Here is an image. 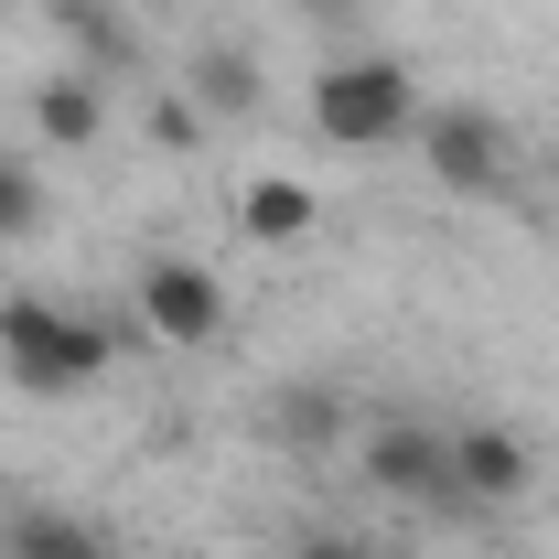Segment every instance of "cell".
I'll list each match as a JSON object with an SVG mask.
<instances>
[{"label":"cell","mask_w":559,"mask_h":559,"mask_svg":"<svg viewBox=\"0 0 559 559\" xmlns=\"http://www.w3.org/2000/svg\"><path fill=\"white\" fill-rule=\"evenodd\" d=\"M452 495H463V506H506V495H527V441L495 430V419L452 430Z\"/></svg>","instance_id":"6"},{"label":"cell","mask_w":559,"mask_h":559,"mask_svg":"<svg viewBox=\"0 0 559 559\" xmlns=\"http://www.w3.org/2000/svg\"><path fill=\"white\" fill-rule=\"evenodd\" d=\"M55 11H66V33H75V44H86L108 75L130 66V33H119V11H108V0H55Z\"/></svg>","instance_id":"11"},{"label":"cell","mask_w":559,"mask_h":559,"mask_svg":"<svg viewBox=\"0 0 559 559\" xmlns=\"http://www.w3.org/2000/svg\"><path fill=\"white\" fill-rule=\"evenodd\" d=\"M312 130L334 140V151L409 140V130H419V86H409V66H388V55H366V66H323V75H312Z\"/></svg>","instance_id":"2"},{"label":"cell","mask_w":559,"mask_h":559,"mask_svg":"<svg viewBox=\"0 0 559 559\" xmlns=\"http://www.w3.org/2000/svg\"><path fill=\"white\" fill-rule=\"evenodd\" d=\"M140 323L162 334V345H215L226 334V290H215V270H194V259H151L140 270Z\"/></svg>","instance_id":"5"},{"label":"cell","mask_w":559,"mask_h":559,"mask_svg":"<svg viewBox=\"0 0 559 559\" xmlns=\"http://www.w3.org/2000/svg\"><path fill=\"white\" fill-rule=\"evenodd\" d=\"M419 151H430V173L452 183V194H506L516 183V140L495 130L485 108H419Z\"/></svg>","instance_id":"3"},{"label":"cell","mask_w":559,"mask_h":559,"mask_svg":"<svg viewBox=\"0 0 559 559\" xmlns=\"http://www.w3.org/2000/svg\"><path fill=\"white\" fill-rule=\"evenodd\" d=\"M108 355H119V334L86 323V312H66V301H44V290H11V301H0V377L33 388V399H75V388H97Z\"/></svg>","instance_id":"1"},{"label":"cell","mask_w":559,"mask_h":559,"mask_svg":"<svg viewBox=\"0 0 559 559\" xmlns=\"http://www.w3.org/2000/svg\"><path fill=\"white\" fill-rule=\"evenodd\" d=\"M151 140H162V151H194V140H205V108H194V97L151 108Z\"/></svg>","instance_id":"13"},{"label":"cell","mask_w":559,"mask_h":559,"mask_svg":"<svg viewBox=\"0 0 559 559\" xmlns=\"http://www.w3.org/2000/svg\"><path fill=\"white\" fill-rule=\"evenodd\" d=\"M301 559H366V549H355V538H312Z\"/></svg>","instance_id":"15"},{"label":"cell","mask_w":559,"mask_h":559,"mask_svg":"<svg viewBox=\"0 0 559 559\" xmlns=\"http://www.w3.org/2000/svg\"><path fill=\"white\" fill-rule=\"evenodd\" d=\"M33 226H44V183H33V162L0 151V237H33Z\"/></svg>","instance_id":"12"},{"label":"cell","mask_w":559,"mask_h":559,"mask_svg":"<svg viewBox=\"0 0 559 559\" xmlns=\"http://www.w3.org/2000/svg\"><path fill=\"white\" fill-rule=\"evenodd\" d=\"M194 108H259V66H248V55H226V44H215L205 66H194Z\"/></svg>","instance_id":"10"},{"label":"cell","mask_w":559,"mask_h":559,"mask_svg":"<svg viewBox=\"0 0 559 559\" xmlns=\"http://www.w3.org/2000/svg\"><path fill=\"white\" fill-rule=\"evenodd\" d=\"M33 130L55 140V151H86V140L108 130V86L97 75H44L33 86Z\"/></svg>","instance_id":"7"},{"label":"cell","mask_w":559,"mask_h":559,"mask_svg":"<svg viewBox=\"0 0 559 559\" xmlns=\"http://www.w3.org/2000/svg\"><path fill=\"white\" fill-rule=\"evenodd\" d=\"M237 215H248V237H301V226H312L323 205H312V183L270 173V183H248V205H237Z\"/></svg>","instance_id":"9"},{"label":"cell","mask_w":559,"mask_h":559,"mask_svg":"<svg viewBox=\"0 0 559 559\" xmlns=\"http://www.w3.org/2000/svg\"><path fill=\"white\" fill-rule=\"evenodd\" d=\"M0 559H108V538L97 527H75V516H11V538H0Z\"/></svg>","instance_id":"8"},{"label":"cell","mask_w":559,"mask_h":559,"mask_svg":"<svg viewBox=\"0 0 559 559\" xmlns=\"http://www.w3.org/2000/svg\"><path fill=\"white\" fill-rule=\"evenodd\" d=\"M366 485L399 495V506H463L452 495V430H419V419L366 430Z\"/></svg>","instance_id":"4"},{"label":"cell","mask_w":559,"mask_h":559,"mask_svg":"<svg viewBox=\"0 0 559 559\" xmlns=\"http://www.w3.org/2000/svg\"><path fill=\"white\" fill-rule=\"evenodd\" d=\"M280 430H290V441H334V399H290Z\"/></svg>","instance_id":"14"}]
</instances>
